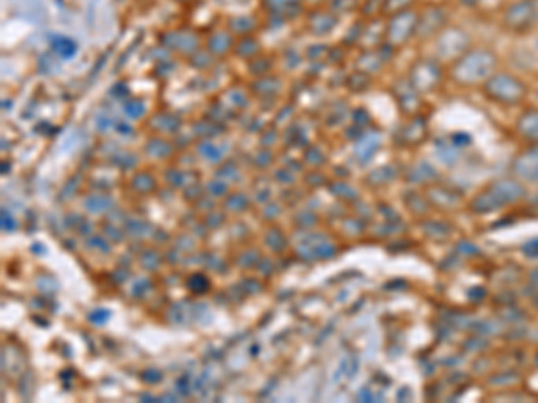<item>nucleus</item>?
Instances as JSON below:
<instances>
[{
    "mask_svg": "<svg viewBox=\"0 0 538 403\" xmlns=\"http://www.w3.org/2000/svg\"><path fill=\"white\" fill-rule=\"evenodd\" d=\"M497 57L488 48H472L467 51L452 65V78L460 84H479L486 82L495 74Z\"/></svg>",
    "mask_w": 538,
    "mask_h": 403,
    "instance_id": "f257e3e1",
    "label": "nucleus"
},
{
    "mask_svg": "<svg viewBox=\"0 0 538 403\" xmlns=\"http://www.w3.org/2000/svg\"><path fill=\"white\" fill-rule=\"evenodd\" d=\"M485 93L501 105H519L526 96V84L510 74H494L485 82Z\"/></svg>",
    "mask_w": 538,
    "mask_h": 403,
    "instance_id": "f03ea898",
    "label": "nucleus"
},
{
    "mask_svg": "<svg viewBox=\"0 0 538 403\" xmlns=\"http://www.w3.org/2000/svg\"><path fill=\"white\" fill-rule=\"evenodd\" d=\"M524 187H521L517 181L512 179H501V181L494 183L488 190L483 192L476 199V208L478 210H494L499 208L506 203H513V201L521 199L524 195Z\"/></svg>",
    "mask_w": 538,
    "mask_h": 403,
    "instance_id": "7ed1b4c3",
    "label": "nucleus"
},
{
    "mask_svg": "<svg viewBox=\"0 0 538 403\" xmlns=\"http://www.w3.org/2000/svg\"><path fill=\"white\" fill-rule=\"evenodd\" d=\"M469 51V36L460 29L442 30L436 44V53L442 60L456 61Z\"/></svg>",
    "mask_w": 538,
    "mask_h": 403,
    "instance_id": "20e7f679",
    "label": "nucleus"
},
{
    "mask_svg": "<svg viewBox=\"0 0 538 403\" xmlns=\"http://www.w3.org/2000/svg\"><path fill=\"white\" fill-rule=\"evenodd\" d=\"M537 20L535 0H517L504 13V26L510 30H524Z\"/></svg>",
    "mask_w": 538,
    "mask_h": 403,
    "instance_id": "39448f33",
    "label": "nucleus"
},
{
    "mask_svg": "<svg viewBox=\"0 0 538 403\" xmlns=\"http://www.w3.org/2000/svg\"><path fill=\"white\" fill-rule=\"evenodd\" d=\"M440 78H442V74H440V66L436 63H433V61H418L411 74L413 88L418 91H431L436 88Z\"/></svg>",
    "mask_w": 538,
    "mask_h": 403,
    "instance_id": "423d86ee",
    "label": "nucleus"
},
{
    "mask_svg": "<svg viewBox=\"0 0 538 403\" xmlns=\"http://www.w3.org/2000/svg\"><path fill=\"white\" fill-rule=\"evenodd\" d=\"M417 26H418L417 15L413 13V11H402V13L397 15L393 24H391L390 27L391 38L395 39V42H399V44H402V42H406V39L417 30Z\"/></svg>",
    "mask_w": 538,
    "mask_h": 403,
    "instance_id": "0eeeda50",
    "label": "nucleus"
},
{
    "mask_svg": "<svg viewBox=\"0 0 538 403\" xmlns=\"http://www.w3.org/2000/svg\"><path fill=\"white\" fill-rule=\"evenodd\" d=\"M513 172L526 181H538V151H530L517 158Z\"/></svg>",
    "mask_w": 538,
    "mask_h": 403,
    "instance_id": "6e6552de",
    "label": "nucleus"
},
{
    "mask_svg": "<svg viewBox=\"0 0 538 403\" xmlns=\"http://www.w3.org/2000/svg\"><path fill=\"white\" fill-rule=\"evenodd\" d=\"M517 127H519V131H521V134L526 140L538 142V109L526 113L524 117L519 120Z\"/></svg>",
    "mask_w": 538,
    "mask_h": 403,
    "instance_id": "1a4fd4ad",
    "label": "nucleus"
},
{
    "mask_svg": "<svg viewBox=\"0 0 538 403\" xmlns=\"http://www.w3.org/2000/svg\"><path fill=\"white\" fill-rule=\"evenodd\" d=\"M445 22V15H443V9L438 8V6H433V8L424 15V29H418L424 35H434V33H438L440 27L443 26Z\"/></svg>",
    "mask_w": 538,
    "mask_h": 403,
    "instance_id": "9d476101",
    "label": "nucleus"
},
{
    "mask_svg": "<svg viewBox=\"0 0 538 403\" xmlns=\"http://www.w3.org/2000/svg\"><path fill=\"white\" fill-rule=\"evenodd\" d=\"M463 2H465V4H469V6H476V4H479L481 0H463Z\"/></svg>",
    "mask_w": 538,
    "mask_h": 403,
    "instance_id": "9b49d317",
    "label": "nucleus"
},
{
    "mask_svg": "<svg viewBox=\"0 0 538 403\" xmlns=\"http://www.w3.org/2000/svg\"><path fill=\"white\" fill-rule=\"evenodd\" d=\"M537 53H538V39H537Z\"/></svg>",
    "mask_w": 538,
    "mask_h": 403,
    "instance_id": "f8f14e48",
    "label": "nucleus"
}]
</instances>
